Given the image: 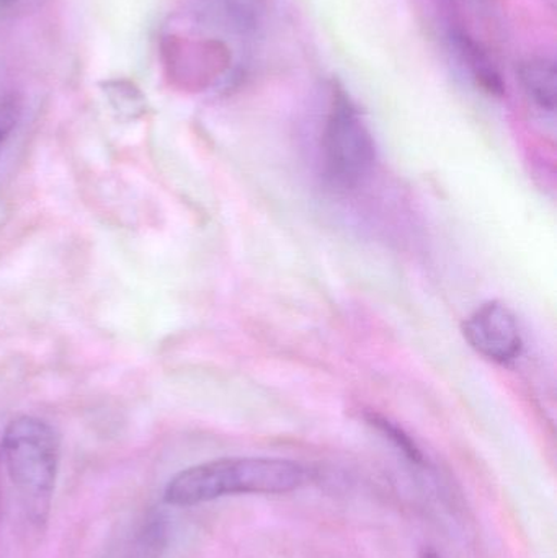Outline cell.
Returning a JSON list of instances; mask_svg holds the SVG:
<instances>
[{
  "label": "cell",
  "instance_id": "8992f818",
  "mask_svg": "<svg viewBox=\"0 0 557 558\" xmlns=\"http://www.w3.org/2000/svg\"><path fill=\"white\" fill-rule=\"evenodd\" d=\"M169 541V518L159 511H154L141 521L118 558H162Z\"/></svg>",
  "mask_w": 557,
  "mask_h": 558
},
{
  "label": "cell",
  "instance_id": "9c48e42d",
  "mask_svg": "<svg viewBox=\"0 0 557 558\" xmlns=\"http://www.w3.org/2000/svg\"><path fill=\"white\" fill-rule=\"evenodd\" d=\"M105 94L110 98L111 105L121 113H143L144 98L141 92L130 82L114 81L105 84Z\"/></svg>",
  "mask_w": 557,
  "mask_h": 558
},
{
  "label": "cell",
  "instance_id": "277c9868",
  "mask_svg": "<svg viewBox=\"0 0 557 558\" xmlns=\"http://www.w3.org/2000/svg\"><path fill=\"white\" fill-rule=\"evenodd\" d=\"M468 343L494 363H512L522 351L523 341L516 315L502 302H487L463 324Z\"/></svg>",
  "mask_w": 557,
  "mask_h": 558
},
{
  "label": "cell",
  "instance_id": "5b68a950",
  "mask_svg": "<svg viewBox=\"0 0 557 558\" xmlns=\"http://www.w3.org/2000/svg\"><path fill=\"white\" fill-rule=\"evenodd\" d=\"M451 43L476 84L489 95H496V97L504 95L506 85H504L502 75L499 74L483 46L463 29H455Z\"/></svg>",
  "mask_w": 557,
  "mask_h": 558
},
{
  "label": "cell",
  "instance_id": "3957f363",
  "mask_svg": "<svg viewBox=\"0 0 557 558\" xmlns=\"http://www.w3.org/2000/svg\"><path fill=\"white\" fill-rule=\"evenodd\" d=\"M323 149L324 173L336 189H356L375 167V141L342 88L334 90Z\"/></svg>",
  "mask_w": 557,
  "mask_h": 558
},
{
  "label": "cell",
  "instance_id": "52a82bcc",
  "mask_svg": "<svg viewBox=\"0 0 557 558\" xmlns=\"http://www.w3.org/2000/svg\"><path fill=\"white\" fill-rule=\"evenodd\" d=\"M519 81L530 100L546 111H555L557 100L556 62L548 58L526 59L520 64Z\"/></svg>",
  "mask_w": 557,
  "mask_h": 558
},
{
  "label": "cell",
  "instance_id": "7a4b0ae2",
  "mask_svg": "<svg viewBox=\"0 0 557 558\" xmlns=\"http://www.w3.org/2000/svg\"><path fill=\"white\" fill-rule=\"evenodd\" d=\"M3 468L32 523L41 524L51 511L61 459L56 429L36 416H19L2 435Z\"/></svg>",
  "mask_w": 557,
  "mask_h": 558
},
{
  "label": "cell",
  "instance_id": "30bf717a",
  "mask_svg": "<svg viewBox=\"0 0 557 558\" xmlns=\"http://www.w3.org/2000/svg\"><path fill=\"white\" fill-rule=\"evenodd\" d=\"M16 107L13 104H0V144L15 126Z\"/></svg>",
  "mask_w": 557,
  "mask_h": 558
},
{
  "label": "cell",
  "instance_id": "7c38bea8",
  "mask_svg": "<svg viewBox=\"0 0 557 558\" xmlns=\"http://www.w3.org/2000/svg\"><path fill=\"white\" fill-rule=\"evenodd\" d=\"M13 2H15V0H0V5L9 7L12 5Z\"/></svg>",
  "mask_w": 557,
  "mask_h": 558
},
{
  "label": "cell",
  "instance_id": "6da1fadb",
  "mask_svg": "<svg viewBox=\"0 0 557 558\" xmlns=\"http://www.w3.org/2000/svg\"><path fill=\"white\" fill-rule=\"evenodd\" d=\"M306 471L287 459L225 458L179 472L164 490L169 507H196L232 495H284L298 490Z\"/></svg>",
  "mask_w": 557,
  "mask_h": 558
},
{
  "label": "cell",
  "instance_id": "8fae6325",
  "mask_svg": "<svg viewBox=\"0 0 557 558\" xmlns=\"http://www.w3.org/2000/svg\"><path fill=\"white\" fill-rule=\"evenodd\" d=\"M421 558H444V557H440V556H438V554H435V553H425L424 556H422Z\"/></svg>",
  "mask_w": 557,
  "mask_h": 558
},
{
  "label": "cell",
  "instance_id": "ba28073f",
  "mask_svg": "<svg viewBox=\"0 0 557 558\" xmlns=\"http://www.w3.org/2000/svg\"><path fill=\"white\" fill-rule=\"evenodd\" d=\"M370 423H372L386 439H389L412 464H424L425 458L424 454H422L421 448L415 445L414 439H412L404 429L399 428L395 423L378 415L370 416Z\"/></svg>",
  "mask_w": 557,
  "mask_h": 558
}]
</instances>
